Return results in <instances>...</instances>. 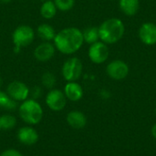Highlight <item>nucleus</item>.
I'll use <instances>...</instances> for the list:
<instances>
[{
	"mask_svg": "<svg viewBox=\"0 0 156 156\" xmlns=\"http://www.w3.org/2000/svg\"><path fill=\"white\" fill-rule=\"evenodd\" d=\"M82 31L77 27H67L56 34L54 44L62 54L70 55L77 52L83 45Z\"/></svg>",
	"mask_w": 156,
	"mask_h": 156,
	"instance_id": "f257e3e1",
	"label": "nucleus"
},
{
	"mask_svg": "<svg viewBox=\"0 0 156 156\" xmlns=\"http://www.w3.org/2000/svg\"><path fill=\"white\" fill-rule=\"evenodd\" d=\"M124 31L125 27L121 19L109 18L99 27L100 39L105 44H114L123 37Z\"/></svg>",
	"mask_w": 156,
	"mask_h": 156,
	"instance_id": "f03ea898",
	"label": "nucleus"
},
{
	"mask_svg": "<svg viewBox=\"0 0 156 156\" xmlns=\"http://www.w3.org/2000/svg\"><path fill=\"white\" fill-rule=\"evenodd\" d=\"M18 114L21 120L28 125H36L43 119L42 106L34 99H27L19 105Z\"/></svg>",
	"mask_w": 156,
	"mask_h": 156,
	"instance_id": "7ed1b4c3",
	"label": "nucleus"
},
{
	"mask_svg": "<svg viewBox=\"0 0 156 156\" xmlns=\"http://www.w3.org/2000/svg\"><path fill=\"white\" fill-rule=\"evenodd\" d=\"M35 37V32L33 28L27 25H22L17 27L12 35L13 43L16 50H19L20 48L27 47L32 43Z\"/></svg>",
	"mask_w": 156,
	"mask_h": 156,
	"instance_id": "20e7f679",
	"label": "nucleus"
},
{
	"mask_svg": "<svg viewBox=\"0 0 156 156\" xmlns=\"http://www.w3.org/2000/svg\"><path fill=\"white\" fill-rule=\"evenodd\" d=\"M82 62L78 58H69L62 66V76L69 81H76L82 74Z\"/></svg>",
	"mask_w": 156,
	"mask_h": 156,
	"instance_id": "39448f33",
	"label": "nucleus"
},
{
	"mask_svg": "<svg viewBox=\"0 0 156 156\" xmlns=\"http://www.w3.org/2000/svg\"><path fill=\"white\" fill-rule=\"evenodd\" d=\"M67 103V98L63 91L57 89H51L46 96V104L53 112L62 111Z\"/></svg>",
	"mask_w": 156,
	"mask_h": 156,
	"instance_id": "423d86ee",
	"label": "nucleus"
},
{
	"mask_svg": "<svg viewBox=\"0 0 156 156\" xmlns=\"http://www.w3.org/2000/svg\"><path fill=\"white\" fill-rule=\"evenodd\" d=\"M6 93L15 101H24L29 96L28 87L22 81L14 80L10 82L6 88Z\"/></svg>",
	"mask_w": 156,
	"mask_h": 156,
	"instance_id": "0eeeda50",
	"label": "nucleus"
},
{
	"mask_svg": "<svg viewBox=\"0 0 156 156\" xmlns=\"http://www.w3.org/2000/svg\"><path fill=\"white\" fill-rule=\"evenodd\" d=\"M106 72L108 76L115 80H122L129 74V66L122 60L116 59L107 65Z\"/></svg>",
	"mask_w": 156,
	"mask_h": 156,
	"instance_id": "6e6552de",
	"label": "nucleus"
},
{
	"mask_svg": "<svg viewBox=\"0 0 156 156\" xmlns=\"http://www.w3.org/2000/svg\"><path fill=\"white\" fill-rule=\"evenodd\" d=\"M109 57L108 46L102 41H97L90 45L89 48V58L95 64H101Z\"/></svg>",
	"mask_w": 156,
	"mask_h": 156,
	"instance_id": "1a4fd4ad",
	"label": "nucleus"
},
{
	"mask_svg": "<svg viewBox=\"0 0 156 156\" xmlns=\"http://www.w3.org/2000/svg\"><path fill=\"white\" fill-rule=\"evenodd\" d=\"M16 137L20 144L27 146H31L37 144V142L38 141V133L30 125L24 126L18 129L16 133Z\"/></svg>",
	"mask_w": 156,
	"mask_h": 156,
	"instance_id": "9d476101",
	"label": "nucleus"
},
{
	"mask_svg": "<svg viewBox=\"0 0 156 156\" xmlns=\"http://www.w3.org/2000/svg\"><path fill=\"white\" fill-rule=\"evenodd\" d=\"M141 41L147 45L153 46L156 44V25L152 22H146L141 26L138 32Z\"/></svg>",
	"mask_w": 156,
	"mask_h": 156,
	"instance_id": "9b49d317",
	"label": "nucleus"
},
{
	"mask_svg": "<svg viewBox=\"0 0 156 156\" xmlns=\"http://www.w3.org/2000/svg\"><path fill=\"white\" fill-rule=\"evenodd\" d=\"M55 54V47L48 41L39 44L34 50V56L38 61L46 62L53 58Z\"/></svg>",
	"mask_w": 156,
	"mask_h": 156,
	"instance_id": "f8f14e48",
	"label": "nucleus"
},
{
	"mask_svg": "<svg viewBox=\"0 0 156 156\" xmlns=\"http://www.w3.org/2000/svg\"><path fill=\"white\" fill-rule=\"evenodd\" d=\"M66 121L68 124L75 130H80L87 124V118L85 114L80 111L69 112L66 117Z\"/></svg>",
	"mask_w": 156,
	"mask_h": 156,
	"instance_id": "ddd939ff",
	"label": "nucleus"
},
{
	"mask_svg": "<svg viewBox=\"0 0 156 156\" xmlns=\"http://www.w3.org/2000/svg\"><path fill=\"white\" fill-rule=\"evenodd\" d=\"M64 94L67 100L71 101H78L83 96L82 87L76 81H69L64 87Z\"/></svg>",
	"mask_w": 156,
	"mask_h": 156,
	"instance_id": "4468645a",
	"label": "nucleus"
},
{
	"mask_svg": "<svg viewBox=\"0 0 156 156\" xmlns=\"http://www.w3.org/2000/svg\"><path fill=\"white\" fill-rule=\"evenodd\" d=\"M119 5L123 14L128 16H134L140 7L139 0H120Z\"/></svg>",
	"mask_w": 156,
	"mask_h": 156,
	"instance_id": "2eb2a0df",
	"label": "nucleus"
},
{
	"mask_svg": "<svg viewBox=\"0 0 156 156\" xmlns=\"http://www.w3.org/2000/svg\"><path fill=\"white\" fill-rule=\"evenodd\" d=\"M37 32V36L41 39L46 41H50L52 39L54 40L56 36L53 27H51L48 24H41L40 26H38Z\"/></svg>",
	"mask_w": 156,
	"mask_h": 156,
	"instance_id": "dca6fc26",
	"label": "nucleus"
},
{
	"mask_svg": "<svg viewBox=\"0 0 156 156\" xmlns=\"http://www.w3.org/2000/svg\"><path fill=\"white\" fill-rule=\"evenodd\" d=\"M57 13V6L54 2L51 0H46L41 7H40V14L42 17L46 19H51L55 16Z\"/></svg>",
	"mask_w": 156,
	"mask_h": 156,
	"instance_id": "f3484780",
	"label": "nucleus"
},
{
	"mask_svg": "<svg viewBox=\"0 0 156 156\" xmlns=\"http://www.w3.org/2000/svg\"><path fill=\"white\" fill-rule=\"evenodd\" d=\"M84 42L88 44H93L100 39V34H99V27H89L84 29L82 32Z\"/></svg>",
	"mask_w": 156,
	"mask_h": 156,
	"instance_id": "a211bd4d",
	"label": "nucleus"
},
{
	"mask_svg": "<svg viewBox=\"0 0 156 156\" xmlns=\"http://www.w3.org/2000/svg\"><path fill=\"white\" fill-rule=\"evenodd\" d=\"M16 125V119L12 114H3L0 116V131H9Z\"/></svg>",
	"mask_w": 156,
	"mask_h": 156,
	"instance_id": "6ab92c4d",
	"label": "nucleus"
},
{
	"mask_svg": "<svg viewBox=\"0 0 156 156\" xmlns=\"http://www.w3.org/2000/svg\"><path fill=\"white\" fill-rule=\"evenodd\" d=\"M16 108V101L12 100L9 95L0 90V109H3L5 111H14Z\"/></svg>",
	"mask_w": 156,
	"mask_h": 156,
	"instance_id": "aec40b11",
	"label": "nucleus"
},
{
	"mask_svg": "<svg viewBox=\"0 0 156 156\" xmlns=\"http://www.w3.org/2000/svg\"><path fill=\"white\" fill-rule=\"evenodd\" d=\"M41 82L47 89L51 90L56 84V77L51 72H45L41 77Z\"/></svg>",
	"mask_w": 156,
	"mask_h": 156,
	"instance_id": "412c9836",
	"label": "nucleus"
},
{
	"mask_svg": "<svg viewBox=\"0 0 156 156\" xmlns=\"http://www.w3.org/2000/svg\"><path fill=\"white\" fill-rule=\"evenodd\" d=\"M54 3L57 6V9L61 11H69L74 6L75 0H55Z\"/></svg>",
	"mask_w": 156,
	"mask_h": 156,
	"instance_id": "4be33fe9",
	"label": "nucleus"
},
{
	"mask_svg": "<svg viewBox=\"0 0 156 156\" xmlns=\"http://www.w3.org/2000/svg\"><path fill=\"white\" fill-rule=\"evenodd\" d=\"M0 156H24L19 151L16 150V149H6L5 151H3Z\"/></svg>",
	"mask_w": 156,
	"mask_h": 156,
	"instance_id": "5701e85b",
	"label": "nucleus"
},
{
	"mask_svg": "<svg viewBox=\"0 0 156 156\" xmlns=\"http://www.w3.org/2000/svg\"><path fill=\"white\" fill-rule=\"evenodd\" d=\"M152 134H153L154 138L156 140V123L153 126V128H152Z\"/></svg>",
	"mask_w": 156,
	"mask_h": 156,
	"instance_id": "b1692460",
	"label": "nucleus"
},
{
	"mask_svg": "<svg viewBox=\"0 0 156 156\" xmlns=\"http://www.w3.org/2000/svg\"><path fill=\"white\" fill-rule=\"evenodd\" d=\"M11 0H0L1 3H4V4H6V3H9Z\"/></svg>",
	"mask_w": 156,
	"mask_h": 156,
	"instance_id": "393cba45",
	"label": "nucleus"
},
{
	"mask_svg": "<svg viewBox=\"0 0 156 156\" xmlns=\"http://www.w3.org/2000/svg\"><path fill=\"white\" fill-rule=\"evenodd\" d=\"M2 84H3V80H2V79L0 78V88L2 87Z\"/></svg>",
	"mask_w": 156,
	"mask_h": 156,
	"instance_id": "a878e982",
	"label": "nucleus"
},
{
	"mask_svg": "<svg viewBox=\"0 0 156 156\" xmlns=\"http://www.w3.org/2000/svg\"><path fill=\"white\" fill-rule=\"evenodd\" d=\"M155 112H156V110H155Z\"/></svg>",
	"mask_w": 156,
	"mask_h": 156,
	"instance_id": "bb28decb",
	"label": "nucleus"
},
{
	"mask_svg": "<svg viewBox=\"0 0 156 156\" xmlns=\"http://www.w3.org/2000/svg\"><path fill=\"white\" fill-rule=\"evenodd\" d=\"M45 1H46V0H45Z\"/></svg>",
	"mask_w": 156,
	"mask_h": 156,
	"instance_id": "cd10ccee",
	"label": "nucleus"
}]
</instances>
